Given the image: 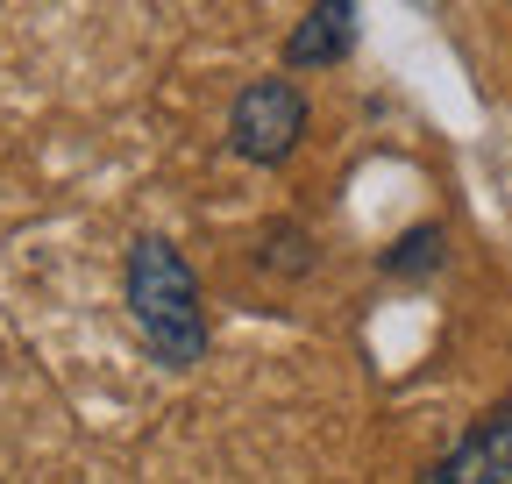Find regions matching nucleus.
I'll list each match as a JSON object with an SVG mask.
<instances>
[{"label": "nucleus", "instance_id": "nucleus-1", "mask_svg": "<svg viewBox=\"0 0 512 484\" xmlns=\"http://www.w3.org/2000/svg\"><path fill=\"white\" fill-rule=\"evenodd\" d=\"M128 314H136L143 342L157 349V363L171 371H192V363L207 356V307H200V278L192 264L171 250L164 235H136L128 242Z\"/></svg>", "mask_w": 512, "mask_h": 484}, {"label": "nucleus", "instance_id": "nucleus-2", "mask_svg": "<svg viewBox=\"0 0 512 484\" xmlns=\"http://www.w3.org/2000/svg\"><path fill=\"white\" fill-rule=\"evenodd\" d=\"M306 143V93L292 79H249L228 107V150L242 164H285Z\"/></svg>", "mask_w": 512, "mask_h": 484}, {"label": "nucleus", "instance_id": "nucleus-3", "mask_svg": "<svg viewBox=\"0 0 512 484\" xmlns=\"http://www.w3.org/2000/svg\"><path fill=\"white\" fill-rule=\"evenodd\" d=\"M420 484H512V406H491Z\"/></svg>", "mask_w": 512, "mask_h": 484}, {"label": "nucleus", "instance_id": "nucleus-4", "mask_svg": "<svg viewBox=\"0 0 512 484\" xmlns=\"http://www.w3.org/2000/svg\"><path fill=\"white\" fill-rule=\"evenodd\" d=\"M356 43V0H313L306 22L285 36V65L292 72H320V65H342Z\"/></svg>", "mask_w": 512, "mask_h": 484}, {"label": "nucleus", "instance_id": "nucleus-5", "mask_svg": "<svg viewBox=\"0 0 512 484\" xmlns=\"http://www.w3.org/2000/svg\"><path fill=\"white\" fill-rule=\"evenodd\" d=\"M441 257H448L441 221H420V228H406L392 250H384V271L392 278H427V271H441Z\"/></svg>", "mask_w": 512, "mask_h": 484}]
</instances>
